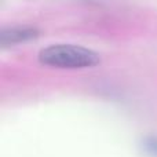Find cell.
<instances>
[{"label": "cell", "instance_id": "obj_2", "mask_svg": "<svg viewBox=\"0 0 157 157\" xmlns=\"http://www.w3.org/2000/svg\"><path fill=\"white\" fill-rule=\"evenodd\" d=\"M39 36V30L33 26H11L0 32V46L11 47L17 44H24L30 40H35Z\"/></svg>", "mask_w": 157, "mask_h": 157}, {"label": "cell", "instance_id": "obj_3", "mask_svg": "<svg viewBox=\"0 0 157 157\" xmlns=\"http://www.w3.org/2000/svg\"><path fill=\"white\" fill-rule=\"evenodd\" d=\"M141 147L145 155L149 157H157V136H146L142 139Z\"/></svg>", "mask_w": 157, "mask_h": 157}, {"label": "cell", "instance_id": "obj_1", "mask_svg": "<svg viewBox=\"0 0 157 157\" xmlns=\"http://www.w3.org/2000/svg\"><path fill=\"white\" fill-rule=\"evenodd\" d=\"M41 65L58 69L92 68L101 62L95 51L76 44H51L39 52Z\"/></svg>", "mask_w": 157, "mask_h": 157}]
</instances>
